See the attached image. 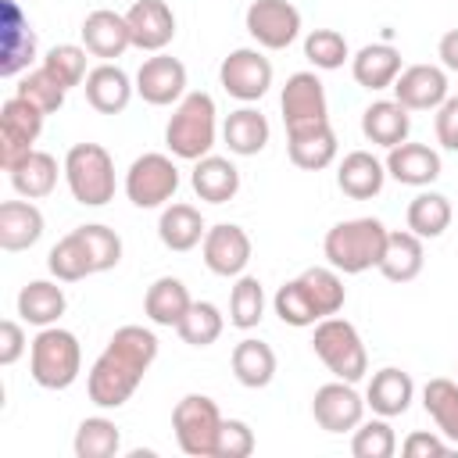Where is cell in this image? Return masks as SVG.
<instances>
[{
    "label": "cell",
    "instance_id": "obj_3",
    "mask_svg": "<svg viewBox=\"0 0 458 458\" xmlns=\"http://www.w3.org/2000/svg\"><path fill=\"white\" fill-rule=\"evenodd\" d=\"M215 136H218V111L211 93H200V89L186 93L165 125V147L179 161H200L211 154Z\"/></svg>",
    "mask_w": 458,
    "mask_h": 458
},
{
    "label": "cell",
    "instance_id": "obj_24",
    "mask_svg": "<svg viewBox=\"0 0 458 458\" xmlns=\"http://www.w3.org/2000/svg\"><path fill=\"white\" fill-rule=\"evenodd\" d=\"M268 136H272L268 118H265L258 107H250V104L229 111L225 122H222V140H225L229 154H236V157H254V154H261V150L268 147Z\"/></svg>",
    "mask_w": 458,
    "mask_h": 458
},
{
    "label": "cell",
    "instance_id": "obj_41",
    "mask_svg": "<svg viewBox=\"0 0 458 458\" xmlns=\"http://www.w3.org/2000/svg\"><path fill=\"white\" fill-rule=\"evenodd\" d=\"M222 329H225V318H222L218 304H211V301H193L190 311L182 315V322L175 326V333L190 347H211L222 336Z\"/></svg>",
    "mask_w": 458,
    "mask_h": 458
},
{
    "label": "cell",
    "instance_id": "obj_51",
    "mask_svg": "<svg viewBox=\"0 0 458 458\" xmlns=\"http://www.w3.org/2000/svg\"><path fill=\"white\" fill-rule=\"evenodd\" d=\"M433 129H437V143H440L444 150H458V97H447V100L437 107Z\"/></svg>",
    "mask_w": 458,
    "mask_h": 458
},
{
    "label": "cell",
    "instance_id": "obj_9",
    "mask_svg": "<svg viewBox=\"0 0 458 458\" xmlns=\"http://www.w3.org/2000/svg\"><path fill=\"white\" fill-rule=\"evenodd\" d=\"M218 82L240 104H254L272 86V61L258 47H236L218 64Z\"/></svg>",
    "mask_w": 458,
    "mask_h": 458
},
{
    "label": "cell",
    "instance_id": "obj_1",
    "mask_svg": "<svg viewBox=\"0 0 458 458\" xmlns=\"http://www.w3.org/2000/svg\"><path fill=\"white\" fill-rule=\"evenodd\" d=\"M154 358H157V336L150 329H143V326L114 329L107 347L100 351V358L93 361V369L86 376L89 401L97 408H122L143 383Z\"/></svg>",
    "mask_w": 458,
    "mask_h": 458
},
{
    "label": "cell",
    "instance_id": "obj_22",
    "mask_svg": "<svg viewBox=\"0 0 458 458\" xmlns=\"http://www.w3.org/2000/svg\"><path fill=\"white\" fill-rule=\"evenodd\" d=\"M386 175L390 179H397L401 186H419V190H426L429 182H437L440 179V154L433 150V147H426V143H397V147H390V154H386Z\"/></svg>",
    "mask_w": 458,
    "mask_h": 458
},
{
    "label": "cell",
    "instance_id": "obj_11",
    "mask_svg": "<svg viewBox=\"0 0 458 458\" xmlns=\"http://www.w3.org/2000/svg\"><path fill=\"white\" fill-rule=\"evenodd\" d=\"M243 25L265 50H286L301 36V11L290 0H250Z\"/></svg>",
    "mask_w": 458,
    "mask_h": 458
},
{
    "label": "cell",
    "instance_id": "obj_52",
    "mask_svg": "<svg viewBox=\"0 0 458 458\" xmlns=\"http://www.w3.org/2000/svg\"><path fill=\"white\" fill-rule=\"evenodd\" d=\"M25 351H29L25 329H21L14 318H4V322H0V365H14Z\"/></svg>",
    "mask_w": 458,
    "mask_h": 458
},
{
    "label": "cell",
    "instance_id": "obj_8",
    "mask_svg": "<svg viewBox=\"0 0 458 458\" xmlns=\"http://www.w3.org/2000/svg\"><path fill=\"white\" fill-rule=\"evenodd\" d=\"M175 190H179V168L168 154L157 150L140 154L125 172V197L143 211L165 208L175 197Z\"/></svg>",
    "mask_w": 458,
    "mask_h": 458
},
{
    "label": "cell",
    "instance_id": "obj_20",
    "mask_svg": "<svg viewBox=\"0 0 458 458\" xmlns=\"http://www.w3.org/2000/svg\"><path fill=\"white\" fill-rule=\"evenodd\" d=\"M82 89H86V104L93 111H100V114H122L129 107L132 93H136V82L129 79L125 68H118L111 61H100L97 68H89Z\"/></svg>",
    "mask_w": 458,
    "mask_h": 458
},
{
    "label": "cell",
    "instance_id": "obj_13",
    "mask_svg": "<svg viewBox=\"0 0 458 458\" xmlns=\"http://www.w3.org/2000/svg\"><path fill=\"white\" fill-rule=\"evenodd\" d=\"M136 93L150 107H172L186 97V64L172 54H154L136 72Z\"/></svg>",
    "mask_w": 458,
    "mask_h": 458
},
{
    "label": "cell",
    "instance_id": "obj_48",
    "mask_svg": "<svg viewBox=\"0 0 458 458\" xmlns=\"http://www.w3.org/2000/svg\"><path fill=\"white\" fill-rule=\"evenodd\" d=\"M86 247H89V258H93V272H111L118 261H122V236L100 222H89V225H79Z\"/></svg>",
    "mask_w": 458,
    "mask_h": 458
},
{
    "label": "cell",
    "instance_id": "obj_26",
    "mask_svg": "<svg viewBox=\"0 0 458 458\" xmlns=\"http://www.w3.org/2000/svg\"><path fill=\"white\" fill-rule=\"evenodd\" d=\"M351 75L361 89H390L394 79L401 75V50L390 43H365L354 57H351Z\"/></svg>",
    "mask_w": 458,
    "mask_h": 458
},
{
    "label": "cell",
    "instance_id": "obj_25",
    "mask_svg": "<svg viewBox=\"0 0 458 458\" xmlns=\"http://www.w3.org/2000/svg\"><path fill=\"white\" fill-rule=\"evenodd\" d=\"M386 182V165L369 150H351L336 165V186L351 200H372Z\"/></svg>",
    "mask_w": 458,
    "mask_h": 458
},
{
    "label": "cell",
    "instance_id": "obj_49",
    "mask_svg": "<svg viewBox=\"0 0 458 458\" xmlns=\"http://www.w3.org/2000/svg\"><path fill=\"white\" fill-rule=\"evenodd\" d=\"M254 447H258L254 429L243 419H222L215 458H247V454H254Z\"/></svg>",
    "mask_w": 458,
    "mask_h": 458
},
{
    "label": "cell",
    "instance_id": "obj_38",
    "mask_svg": "<svg viewBox=\"0 0 458 458\" xmlns=\"http://www.w3.org/2000/svg\"><path fill=\"white\" fill-rule=\"evenodd\" d=\"M422 408L426 415L437 422L440 437H447L451 444H458V383L454 379H429L422 386Z\"/></svg>",
    "mask_w": 458,
    "mask_h": 458
},
{
    "label": "cell",
    "instance_id": "obj_33",
    "mask_svg": "<svg viewBox=\"0 0 458 458\" xmlns=\"http://www.w3.org/2000/svg\"><path fill=\"white\" fill-rule=\"evenodd\" d=\"M204 233H208V225L193 204H168L157 218V240L175 254L193 250L204 240Z\"/></svg>",
    "mask_w": 458,
    "mask_h": 458
},
{
    "label": "cell",
    "instance_id": "obj_29",
    "mask_svg": "<svg viewBox=\"0 0 458 458\" xmlns=\"http://www.w3.org/2000/svg\"><path fill=\"white\" fill-rule=\"evenodd\" d=\"M361 132H365L369 143L390 150V147H397V143L408 140V132H411V114H408V107L397 104V100H372V104L361 111Z\"/></svg>",
    "mask_w": 458,
    "mask_h": 458
},
{
    "label": "cell",
    "instance_id": "obj_39",
    "mask_svg": "<svg viewBox=\"0 0 458 458\" xmlns=\"http://www.w3.org/2000/svg\"><path fill=\"white\" fill-rule=\"evenodd\" d=\"M72 447H75V458H111L122 447V429L104 415H89L79 422Z\"/></svg>",
    "mask_w": 458,
    "mask_h": 458
},
{
    "label": "cell",
    "instance_id": "obj_34",
    "mask_svg": "<svg viewBox=\"0 0 458 458\" xmlns=\"http://www.w3.org/2000/svg\"><path fill=\"white\" fill-rule=\"evenodd\" d=\"M229 365H233L236 383L247 386V390H261L276 379V351L265 340H254V336H247L233 347Z\"/></svg>",
    "mask_w": 458,
    "mask_h": 458
},
{
    "label": "cell",
    "instance_id": "obj_43",
    "mask_svg": "<svg viewBox=\"0 0 458 458\" xmlns=\"http://www.w3.org/2000/svg\"><path fill=\"white\" fill-rule=\"evenodd\" d=\"M272 308H276L279 322H283V326H293V329H304V326L322 322V315H318V308L311 304V297H308V290H304L301 276H297V279H290V283H283V286L276 290Z\"/></svg>",
    "mask_w": 458,
    "mask_h": 458
},
{
    "label": "cell",
    "instance_id": "obj_35",
    "mask_svg": "<svg viewBox=\"0 0 458 458\" xmlns=\"http://www.w3.org/2000/svg\"><path fill=\"white\" fill-rule=\"evenodd\" d=\"M64 172V168H61ZM57 157L47 154V150H32L25 154L14 168H11V186L18 197L25 200H39V197H50L54 186H57Z\"/></svg>",
    "mask_w": 458,
    "mask_h": 458
},
{
    "label": "cell",
    "instance_id": "obj_14",
    "mask_svg": "<svg viewBox=\"0 0 458 458\" xmlns=\"http://www.w3.org/2000/svg\"><path fill=\"white\" fill-rule=\"evenodd\" d=\"M200 254H204L208 272H215L222 279H236V276H243V268L250 261V236L233 222H218L204 233Z\"/></svg>",
    "mask_w": 458,
    "mask_h": 458
},
{
    "label": "cell",
    "instance_id": "obj_53",
    "mask_svg": "<svg viewBox=\"0 0 458 458\" xmlns=\"http://www.w3.org/2000/svg\"><path fill=\"white\" fill-rule=\"evenodd\" d=\"M437 57L447 72H458V29H447L437 43Z\"/></svg>",
    "mask_w": 458,
    "mask_h": 458
},
{
    "label": "cell",
    "instance_id": "obj_21",
    "mask_svg": "<svg viewBox=\"0 0 458 458\" xmlns=\"http://www.w3.org/2000/svg\"><path fill=\"white\" fill-rule=\"evenodd\" d=\"M286 150L290 161L304 172H322L336 161V132L329 122H311V125H297L286 129Z\"/></svg>",
    "mask_w": 458,
    "mask_h": 458
},
{
    "label": "cell",
    "instance_id": "obj_44",
    "mask_svg": "<svg viewBox=\"0 0 458 458\" xmlns=\"http://www.w3.org/2000/svg\"><path fill=\"white\" fill-rule=\"evenodd\" d=\"M397 451V437H394V426L390 419L376 415V419H361L354 437H351V454L354 458H390Z\"/></svg>",
    "mask_w": 458,
    "mask_h": 458
},
{
    "label": "cell",
    "instance_id": "obj_37",
    "mask_svg": "<svg viewBox=\"0 0 458 458\" xmlns=\"http://www.w3.org/2000/svg\"><path fill=\"white\" fill-rule=\"evenodd\" d=\"M47 268H50V276H54L57 283H79V279H86V276H97V272H93L89 247H86V240H82L79 229H72L68 236H61V240L50 247Z\"/></svg>",
    "mask_w": 458,
    "mask_h": 458
},
{
    "label": "cell",
    "instance_id": "obj_42",
    "mask_svg": "<svg viewBox=\"0 0 458 458\" xmlns=\"http://www.w3.org/2000/svg\"><path fill=\"white\" fill-rule=\"evenodd\" d=\"M265 318V286L258 276H236L229 293V322L236 329H254Z\"/></svg>",
    "mask_w": 458,
    "mask_h": 458
},
{
    "label": "cell",
    "instance_id": "obj_19",
    "mask_svg": "<svg viewBox=\"0 0 458 458\" xmlns=\"http://www.w3.org/2000/svg\"><path fill=\"white\" fill-rule=\"evenodd\" d=\"M82 47L100 57V61H114L122 57L129 47H132V36H129V21L125 14L118 11H107V7H97L82 18Z\"/></svg>",
    "mask_w": 458,
    "mask_h": 458
},
{
    "label": "cell",
    "instance_id": "obj_40",
    "mask_svg": "<svg viewBox=\"0 0 458 458\" xmlns=\"http://www.w3.org/2000/svg\"><path fill=\"white\" fill-rule=\"evenodd\" d=\"M301 283H304V290H308V297H311V304L318 308L322 318L336 315L344 308V301H347V286H344V279H340V272L333 265L329 268L326 265L304 268L301 272Z\"/></svg>",
    "mask_w": 458,
    "mask_h": 458
},
{
    "label": "cell",
    "instance_id": "obj_2",
    "mask_svg": "<svg viewBox=\"0 0 458 458\" xmlns=\"http://www.w3.org/2000/svg\"><path fill=\"white\" fill-rule=\"evenodd\" d=\"M386 236H390V229L379 218H369V215L365 218H347V222H336L326 233L322 254L336 272L361 276L369 268H379L383 250H386Z\"/></svg>",
    "mask_w": 458,
    "mask_h": 458
},
{
    "label": "cell",
    "instance_id": "obj_47",
    "mask_svg": "<svg viewBox=\"0 0 458 458\" xmlns=\"http://www.w3.org/2000/svg\"><path fill=\"white\" fill-rule=\"evenodd\" d=\"M304 57L315 68L333 72V68H344V61L351 57V47H347L344 32H336V29H311L304 36Z\"/></svg>",
    "mask_w": 458,
    "mask_h": 458
},
{
    "label": "cell",
    "instance_id": "obj_4",
    "mask_svg": "<svg viewBox=\"0 0 458 458\" xmlns=\"http://www.w3.org/2000/svg\"><path fill=\"white\" fill-rule=\"evenodd\" d=\"M82 372L79 336L61 326H43L29 344V376L43 390H68Z\"/></svg>",
    "mask_w": 458,
    "mask_h": 458
},
{
    "label": "cell",
    "instance_id": "obj_27",
    "mask_svg": "<svg viewBox=\"0 0 458 458\" xmlns=\"http://www.w3.org/2000/svg\"><path fill=\"white\" fill-rule=\"evenodd\" d=\"M190 186L200 200L208 204H225L240 193V168L229 161V157H218V154H208L200 161H193V172H190Z\"/></svg>",
    "mask_w": 458,
    "mask_h": 458
},
{
    "label": "cell",
    "instance_id": "obj_31",
    "mask_svg": "<svg viewBox=\"0 0 458 458\" xmlns=\"http://www.w3.org/2000/svg\"><path fill=\"white\" fill-rule=\"evenodd\" d=\"M426 265V250H422V236H415L411 229H394L386 236V250H383V261H379V272L383 279L390 283H411Z\"/></svg>",
    "mask_w": 458,
    "mask_h": 458
},
{
    "label": "cell",
    "instance_id": "obj_28",
    "mask_svg": "<svg viewBox=\"0 0 458 458\" xmlns=\"http://www.w3.org/2000/svg\"><path fill=\"white\" fill-rule=\"evenodd\" d=\"M43 211L32 200H4L0 204V247L7 254L29 250L43 236Z\"/></svg>",
    "mask_w": 458,
    "mask_h": 458
},
{
    "label": "cell",
    "instance_id": "obj_7",
    "mask_svg": "<svg viewBox=\"0 0 458 458\" xmlns=\"http://www.w3.org/2000/svg\"><path fill=\"white\" fill-rule=\"evenodd\" d=\"M172 429L175 444L190 458H215L218 447V429H222V411L208 394H186L172 408Z\"/></svg>",
    "mask_w": 458,
    "mask_h": 458
},
{
    "label": "cell",
    "instance_id": "obj_36",
    "mask_svg": "<svg viewBox=\"0 0 458 458\" xmlns=\"http://www.w3.org/2000/svg\"><path fill=\"white\" fill-rule=\"evenodd\" d=\"M451 218H454L451 200H447L444 193H437V190H422V193H415V197L408 200V211H404L408 229H411L415 236H422V240H437V236H444L447 225H451Z\"/></svg>",
    "mask_w": 458,
    "mask_h": 458
},
{
    "label": "cell",
    "instance_id": "obj_46",
    "mask_svg": "<svg viewBox=\"0 0 458 458\" xmlns=\"http://www.w3.org/2000/svg\"><path fill=\"white\" fill-rule=\"evenodd\" d=\"M14 93L18 97H25L29 104H36L43 114H54V111H61V104H64V86L39 64V68H32V72H25L21 79H18V86H14Z\"/></svg>",
    "mask_w": 458,
    "mask_h": 458
},
{
    "label": "cell",
    "instance_id": "obj_5",
    "mask_svg": "<svg viewBox=\"0 0 458 458\" xmlns=\"http://www.w3.org/2000/svg\"><path fill=\"white\" fill-rule=\"evenodd\" d=\"M61 168L72 197L82 208H104L114 197V157L100 143H75Z\"/></svg>",
    "mask_w": 458,
    "mask_h": 458
},
{
    "label": "cell",
    "instance_id": "obj_12",
    "mask_svg": "<svg viewBox=\"0 0 458 458\" xmlns=\"http://www.w3.org/2000/svg\"><path fill=\"white\" fill-rule=\"evenodd\" d=\"M365 408H369L365 397L347 379L322 383L311 397V415L326 433H354L358 422L365 419Z\"/></svg>",
    "mask_w": 458,
    "mask_h": 458
},
{
    "label": "cell",
    "instance_id": "obj_23",
    "mask_svg": "<svg viewBox=\"0 0 458 458\" xmlns=\"http://www.w3.org/2000/svg\"><path fill=\"white\" fill-rule=\"evenodd\" d=\"M415 397V383L404 369L397 365H383L379 372H372L369 386H365V404L383 415V419H394V415H404L408 404Z\"/></svg>",
    "mask_w": 458,
    "mask_h": 458
},
{
    "label": "cell",
    "instance_id": "obj_30",
    "mask_svg": "<svg viewBox=\"0 0 458 458\" xmlns=\"http://www.w3.org/2000/svg\"><path fill=\"white\" fill-rule=\"evenodd\" d=\"M190 304H193V297H190L186 283L175 279V276L154 279V283L147 286V297H143L147 318H150L154 326H168V329H175V326L182 322V315L190 311Z\"/></svg>",
    "mask_w": 458,
    "mask_h": 458
},
{
    "label": "cell",
    "instance_id": "obj_6",
    "mask_svg": "<svg viewBox=\"0 0 458 458\" xmlns=\"http://www.w3.org/2000/svg\"><path fill=\"white\" fill-rule=\"evenodd\" d=\"M311 351L318 354V361L336 376V379H347V383H358L365 372H369V354H365V344L358 336V329L347 322V318H322L315 322V336H311Z\"/></svg>",
    "mask_w": 458,
    "mask_h": 458
},
{
    "label": "cell",
    "instance_id": "obj_17",
    "mask_svg": "<svg viewBox=\"0 0 458 458\" xmlns=\"http://www.w3.org/2000/svg\"><path fill=\"white\" fill-rule=\"evenodd\" d=\"M36 57V32L29 29L21 7L14 0H4L0 14V75L14 79L21 75Z\"/></svg>",
    "mask_w": 458,
    "mask_h": 458
},
{
    "label": "cell",
    "instance_id": "obj_32",
    "mask_svg": "<svg viewBox=\"0 0 458 458\" xmlns=\"http://www.w3.org/2000/svg\"><path fill=\"white\" fill-rule=\"evenodd\" d=\"M64 308H68V297L50 279H32V283H25L18 290V315L29 326H39V329L43 326H57V318L64 315Z\"/></svg>",
    "mask_w": 458,
    "mask_h": 458
},
{
    "label": "cell",
    "instance_id": "obj_10",
    "mask_svg": "<svg viewBox=\"0 0 458 458\" xmlns=\"http://www.w3.org/2000/svg\"><path fill=\"white\" fill-rule=\"evenodd\" d=\"M43 111L29 104L25 97H7L0 107V165L11 172L25 154H32L39 132H43Z\"/></svg>",
    "mask_w": 458,
    "mask_h": 458
},
{
    "label": "cell",
    "instance_id": "obj_18",
    "mask_svg": "<svg viewBox=\"0 0 458 458\" xmlns=\"http://www.w3.org/2000/svg\"><path fill=\"white\" fill-rule=\"evenodd\" d=\"M125 21H129V36L136 50L161 54L175 39V14L165 0H136L125 11Z\"/></svg>",
    "mask_w": 458,
    "mask_h": 458
},
{
    "label": "cell",
    "instance_id": "obj_16",
    "mask_svg": "<svg viewBox=\"0 0 458 458\" xmlns=\"http://www.w3.org/2000/svg\"><path fill=\"white\" fill-rule=\"evenodd\" d=\"M283 122L286 129L311 125V122H329V104H326V86L315 72H293L279 93Z\"/></svg>",
    "mask_w": 458,
    "mask_h": 458
},
{
    "label": "cell",
    "instance_id": "obj_15",
    "mask_svg": "<svg viewBox=\"0 0 458 458\" xmlns=\"http://www.w3.org/2000/svg\"><path fill=\"white\" fill-rule=\"evenodd\" d=\"M394 100L408 111H437L447 93V68L444 64H408L394 79Z\"/></svg>",
    "mask_w": 458,
    "mask_h": 458
},
{
    "label": "cell",
    "instance_id": "obj_45",
    "mask_svg": "<svg viewBox=\"0 0 458 458\" xmlns=\"http://www.w3.org/2000/svg\"><path fill=\"white\" fill-rule=\"evenodd\" d=\"M86 47H79V43H57V47H50L47 54H43V68L64 86V89H72V86H82L86 82Z\"/></svg>",
    "mask_w": 458,
    "mask_h": 458
},
{
    "label": "cell",
    "instance_id": "obj_50",
    "mask_svg": "<svg viewBox=\"0 0 458 458\" xmlns=\"http://www.w3.org/2000/svg\"><path fill=\"white\" fill-rule=\"evenodd\" d=\"M451 451L447 437H437V433H426V429H415L404 437L401 444V454L404 458H444Z\"/></svg>",
    "mask_w": 458,
    "mask_h": 458
}]
</instances>
